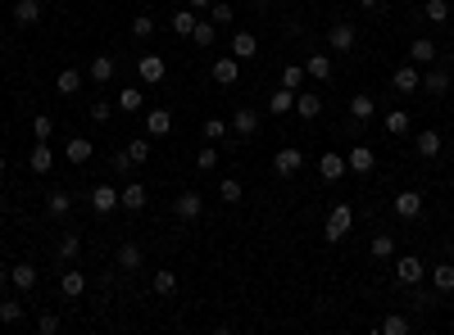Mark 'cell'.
<instances>
[{
    "instance_id": "f1b7e54d",
    "label": "cell",
    "mask_w": 454,
    "mask_h": 335,
    "mask_svg": "<svg viewBox=\"0 0 454 335\" xmlns=\"http://www.w3.org/2000/svg\"><path fill=\"white\" fill-rule=\"evenodd\" d=\"M78 254H82V235H78V231L59 235V245H55V258H59V263H73Z\"/></svg>"
},
{
    "instance_id": "4fadbf2b",
    "label": "cell",
    "mask_w": 454,
    "mask_h": 335,
    "mask_svg": "<svg viewBox=\"0 0 454 335\" xmlns=\"http://www.w3.org/2000/svg\"><path fill=\"white\" fill-rule=\"evenodd\" d=\"M168 132H173V114H168V109H150V114H145V136H150V141H164Z\"/></svg>"
},
{
    "instance_id": "b9f144b4",
    "label": "cell",
    "mask_w": 454,
    "mask_h": 335,
    "mask_svg": "<svg viewBox=\"0 0 454 335\" xmlns=\"http://www.w3.org/2000/svg\"><path fill=\"white\" fill-rule=\"evenodd\" d=\"M423 18H427V23H436V28H440V23L450 18V5H445V0H427V5H423Z\"/></svg>"
},
{
    "instance_id": "2e32d148",
    "label": "cell",
    "mask_w": 454,
    "mask_h": 335,
    "mask_svg": "<svg viewBox=\"0 0 454 335\" xmlns=\"http://www.w3.org/2000/svg\"><path fill=\"white\" fill-rule=\"evenodd\" d=\"M346 172H350V164H346V159H341L336 150L318 159V177H323V181H341V177H346Z\"/></svg>"
},
{
    "instance_id": "277c9868",
    "label": "cell",
    "mask_w": 454,
    "mask_h": 335,
    "mask_svg": "<svg viewBox=\"0 0 454 335\" xmlns=\"http://www.w3.org/2000/svg\"><path fill=\"white\" fill-rule=\"evenodd\" d=\"M423 277H427V263H423V258H413V254L396 258V281H400V285H418Z\"/></svg>"
},
{
    "instance_id": "60d3db41",
    "label": "cell",
    "mask_w": 454,
    "mask_h": 335,
    "mask_svg": "<svg viewBox=\"0 0 454 335\" xmlns=\"http://www.w3.org/2000/svg\"><path fill=\"white\" fill-rule=\"evenodd\" d=\"M195 18H200V14H195V9H177V14L168 18V23H173V32H177V36H191V28H195Z\"/></svg>"
},
{
    "instance_id": "ac0fdd59",
    "label": "cell",
    "mask_w": 454,
    "mask_h": 335,
    "mask_svg": "<svg viewBox=\"0 0 454 335\" xmlns=\"http://www.w3.org/2000/svg\"><path fill=\"white\" fill-rule=\"evenodd\" d=\"M296 114L304 122H314L318 114H323V95H318V91H296Z\"/></svg>"
},
{
    "instance_id": "f907efd6",
    "label": "cell",
    "mask_w": 454,
    "mask_h": 335,
    "mask_svg": "<svg viewBox=\"0 0 454 335\" xmlns=\"http://www.w3.org/2000/svg\"><path fill=\"white\" fill-rule=\"evenodd\" d=\"M300 82H304V68H300V64H287V68H282V86L300 91Z\"/></svg>"
},
{
    "instance_id": "4dcf8cb0",
    "label": "cell",
    "mask_w": 454,
    "mask_h": 335,
    "mask_svg": "<svg viewBox=\"0 0 454 335\" xmlns=\"http://www.w3.org/2000/svg\"><path fill=\"white\" fill-rule=\"evenodd\" d=\"M296 109V91L291 86H277L273 95H268V114H291Z\"/></svg>"
},
{
    "instance_id": "f6af8a7d",
    "label": "cell",
    "mask_w": 454,
    "mask_h": 335,
    "mask_svg": "<svg viewBox=\"0 0 454 335\" xmlns=\"http://www.w3.org/2000/svg\"><path fill=\"white\" fill-rule=\"evenodd\" d=\"M177 290V277L168 267H155V294H173Z\"/></svg>"
},
{
    "instance_id": "11a10c76",
    "label": "cell",
    "mask_w": 454,
    "mask_h": 335,
    "mask_svg": "<svg viewBox=\"0 0 454 335\" xmlns=\"http://www.w3.org/2000/svg\"><path fill=\"white\" fill-rule=\"evenodd\" d=\"M114 168H118V172H132L137 164H132V159H128V150H118V154H114Z\"/></svg>"
},
{
    "instance_id": "83f0119b",
    "label": "cell",
    "mask_w": 454,
    "mask_h": 335,
    "mask_svg": "<svg viewBox=\"0 0 454 335\" xmlns=\"http://www.w3.org/2000/svg\"><path fill=\"white\" fill-rule=\"evenodd\" d=\"M413 150H418V159H436L440 154V132H432V127L418 132L413 136Z\"/></svg>"
},
{
    "instance_id": "e575fe53",
    "label": "cell",
    "mask_w": 454,
    "mask_h": 335,
    "mask_svg": "<svg viewBox=\"0 0 454 335\" xmlns=\"http://www.w3.org/2000/svg\"><path fill=\"white\" fill-rule=\"evenodd\" d=\"M368 254H373V263H386V258L396 254V240H391L386 231H377V235H373V245H368Z\"/></svg>"
},
{
    "instance_id": "3957f363",
    "label": "cell",
    "mask_w": 454,
    "mask_h": 335,
    "mask_svg": "<svg viewBox=\"0 0 454 335\" xmlns=\"http://www.w3.org/2000/svg\"><path fill=\"white\" fill-rule=\"evenodd\" d=\"M300 168H304V154L296 150V145H282V150L273 154V172H277V177H296Z\"/></svg>"
},
{
    "instance_id": "7402d4cb",
    "label": "cell",
    "mask_w": 454,
    "mask_h": 335,
    "mask_svg": "<svg viewBox=\"0 0 454 335\" xmlns=\"http://www.w3.org/2000/svg\"><path fill=\"white\" fill-rule=\"evenodd\" d=\"M373 114H377V100H373L368 91L350 95V118H354V122H373Z\"/></svg>"
},
{
    "instance_id": "7c38bea8",
    "label": "cell",
    "mask_w": 454,
    "mask_h": 335,
    "mask_svg": "<svg viewBox=\"0 0 454 335\" xmlns=\"http://www.w3.org/2000/svg\"><path fill=\"white\" fill-rule=\"evenodd\" d=\"M173 213H177L182 222H195V218L205 213V200H200V195H195V191H182L177 200H173Z\"/></svg>"
},
{
    "instance_id": "f35d334b",
    "label": "cell",
    "mask_w": 454,
    "mask_h": 335,
    "mask_svg": "<svg viewBox=\"0 0 454 335\" xmlns=\"http://www.w3.org/2000/svg\"><path fill=\"white\" fill-rule=\"evenodd\" d=\"M205 14H210V23H214V28H227V23L237 18V14H232V5H227V0H214V5L205 9Z\"/></svg>"
},
{
    "instance_id": "8992f818",
    "label": "cell",
    "mask_w": 454,
    "mask_h": 335,
    "mask_svg": "<svg viewBox=\"0 0 454 335\" xmlns=\"http://www.w3.org/2000/svg\"><path fill=\"white\" fill-rule=\"evenodd\" d=\"M396 218H404V222H413V218H423V191H400L396 195Z\"/></svg>"
},
{
    "instance_id": "e0dca14e",
    "label": "cell",
    "mask_w": 454,
    "mask_h": 335,
    "mask_svg": "<svg viewBox=\"0 0 454 335\" xmlns=\"http://www.w3.org/2000/svg\"><path fill=\"white\" fill-rule=\"evenodd\" d=\"M82 290H87V272H82V267H68L64 277H59V294H64V299H78Z\"/></svg>"
},
{
    "instance_id": "1f68e13d",
    "label": "cell",
    "mask_w": 454,
    "mask_h": 335,
    "mask_svg": "<svg viewBox=\"0 0 454 335\" xmlns=\"http://www.w3.org/2000/svg\"><path fill=\"white\" fill-rule=\"evenodd\" d=\"M118 109H123V114H141V109H145L141 86H123V91H118Z\"/></svg>"
},
{
    "instance_id": "6da1fadb",
    "label": "cell",
    "mask_w": 454,
    "mask_h": 335,
    "mask_svg": "<svg viewBox=\"0 0 454 335\" xmlns=\"http://www.w3.org/2000/svg\"><path fill=\"white\" fill-rule=\"evenodd\" d=\"M350 227H354V208H350V204H336L332 213H327V227H323V235L336 245V240H346V235H350Z\"/></svg>"
},
{
    "instance_id": "ee69618b",
    "label": "cell",
    "mask_w": 454,
    "mask_h": 335,
    "mask_svg": "<svg viewBox=\"0 0 454 335\" xmlns=\"http://www.w3.org/2000/svg\"><path fill=\"white\" fill-rule=\"evenodd\" d=\"M382 335H409V317H400V313H391V317H382V326H377Z\"/></svg>"
},
{
    "instance_id": "836d02e7",
    "label": "cell",
    "mask_w": 454,
    "mask_h": 335,
    "mask_svg": "<svg viewBox=\"0 0 454 335\" xmlns=\"http://www.w3.org/2000/svg\"><path fill=\"white\" fill-rule=\"evenodd\" d=\"M191 41L200 46V50H210V46L218 41V28H214L210 18H195V28H191Z\"/></svg>"
},
{
    "instance_id": "7bdbcfd3",
    "label": "cell",
    "mask_w": 454,
    "mask_h": 335,
    "mask_svg": "<svg viewBox=\"0 0 454 335\" xmlns=\"http://www.w3.org/2000/svg\"><path fill=\"white\" fill-rule=\"evenodd\" d=\"M195 168H200V172H214V168H218V150H214V141H205V145H200V154H195Z\"/></svg>"
},
{
    "instance_id": "603a6c76",
    "label": "cell",
    "mask_w": 454,
    "mask_h": 335,
    "mask_svg": "<svg viewBox=\"0 0 454 335\" xmlns=\"http://www.w3.org/2000/svg\"><path fill=\"white\" fill-rule=\"evenodd\" d=\"M346 164H350V172H359V177H368V172H373V164H377V154L368 150V145H354V150L346 154Z\"/></svg>"
},
{
    "instance_id": "94428289",
    "label": "cell",
    "mask_w": 454,
    "mask_h": 335,
    "mask_svg": "<svg viewBox=\"0 0 454 335\" xmlns=\"http://www.w3.org/2000/svg\"><path fill=\"white\" fill-rule=\"evenodd\" d=\"M404 5H409V0H404Z\"/></svg>"
},
{
    "instance_id": "44dd1931",
    "label": "cell",
    "mask_w": 454,
    "mask_h": 335,
    "mask_svg": "<svg viewBox=\"0 0 454 335\" xmlns=\"http://www.w3.org/2000/svg\"><path fill=\"white\" fill-rule=\"evenodd\" d=\"M28 168H32V172H51V168H55V150H51V141H36V145H32Z\"/></svg>"
},
{
    "instance_id": "816d5d0a",
    "label": "cell",
    "mask_w": 454,
    "mask_h": 335,
    "mask_svg": "<svg viewBox=\"0 0 454 335\" xmlns=\"http://www.w3.org/2000/svg\"><path fill=\"white\" fill-rule=\"evenodd\" d=\"M0 321H23V304L5 299V304H0Z\"/></svg>"
},
{
    "instance_id": "d6986e66",
    "label": "cell",
    "mask_w": 454,
    "mask_h": 335,
    "mask_svg": "<svg viewBox=\"0 0 454 335\" xmlns=\"http://www.w3.org/2000/svg\"><path fill=\"white\" fill-rule=\"evenodd\" d=\"M227 55H237L241 64H245V59H254V55H259V41H254V32H237V36H232V46H227Z\"/></svg>"
},
{
    "instance_id": "5bb4252c",
    "label": "cell",
    "mask_w": 454,
    "mask_h": 335,
    "mask_svg": "<svg viewBox=\"0 0 454 335\" xmlns=\"http://www.w3.org/2000/svg\"><path fill=\"white\" fill-rule=\"evenodd\" d=\"M259 109H250V105H241L237 109V114H232V132H237V136H254V132H259Z\"/></svg>"
},
{
    "instance_id": "f5cc1de1",
    "label": "cell",
    "mask_w": 454,
    "mask_h": 335,
    "mask_svg": "<svg viewBox=\"0 0 454 335\" xmlns=\"http://www.w3.org/2000/svg\"><path fill=\"white\" fill-rule=\"evenodd\" d=\"M36 331H41V335H55V331H59V317H55V313H41V317H36Z\"/></svg>"
},
{
    "instance_id": "7a4b0ae2",
    "label": "cell",
    "mask_w": 454,
    "mask_h": 335,
    "mask_svg": "<svg viewBox=\"0 0 454 335\" xmlns=\"http://www.w3.org/2000/svg\"><path fill=\"white\" fill-rule=\"evenodd\" d=\"M391 86H396L400 95H413V91H423V73H418V64H400L396 73H391Z\"/></svg>"
},
{
    "instance_id": "8d00e7d4",
    "label": "cell",
    "mask_w": 454,
    "mask_h": 335,
    "mask_svg": "<svg viewBox=\"0 0 454 335\" xmlns=\"http://www.w3.org/2000/svg\"><path fill=\"white\" fill-rule=\"evenodd\" d=\"M78 86H82V73H78V68H64V73L55 78V91H59V95H78Z\"/></svg>"
},
{
    "instance_id": "ba28073f",
    "label": "cell",
    "mask_w": 454,
    "mask_h": 335,
    "mask_svg": "<svg viewBox=\"0 0 454 335\" xmlns=\"http://www.w3.org/2000/svg\"><path fill=\"white\" fill-rule=\"evenodd\" d=\"M118 204L128 208V213H141V208L150 204V191H145L141 181H128V186H123V191H118Z\"/></svg>"
},
{
    "instance_id": "9c48e42d",
    "label": "cell",
    "mask_w": 454,
    "mask_h": 335,
    "mask_svg": "<svg viewBox=\"0 0 454 335\" xmlns=\"http://www.w3.org/2000/svg\"><path fill=\"white\" fill-rule=\"evenodd\" d=\"M354 41H359V32H354V23H332V32H327V46H332L336 55L354 50Z\"/></svg>"
},
{
    "instance_id": "4316f807",
    "label": "cell",
    "mask_w": 454,
    "mask_h": 335,
    "mask_svg": "<svg viewBox=\"0 0 454 335\" xmlns=\"http://www.w3.org/2000/svg\"><path fill=\"white\" fill-rule=\"evenodd\" d=\"M423 91L440 100V95L450 91V73H445V68H427V73H423Z\"/></svg>"
},
{
    "instance_id": "d4e9b609",
    "label": "cell",
    "mask_w": 454,
    "mask_h": 335,
    "mask_svg": "<svg viewBox=\"0 0 454 335\" xmlns=\"http://www.w3.org/2000/svg\"><path fill=\"white\" fill-rule=\"evenodd\" d=\"M409 59H413V64H436V41H432V36H413V41H409Z\"/></svg>"
},
{
    "instance_id": "db71d44e",
    "label": "cell",
    "mask_w": 454,
    "mask_h": 335,
    "mask_svg": "<svg viewBox=\"0 0 454 335\" xmlns=\"http://www.w3.org/2000/svg\"><path fill=\"white\" fill-rule=\"evenodd\" d=\"M109 114H114V105H109V100H96V105H91V118H96V122H105Z\"/></svg>"
},
{
    "instance_id": "d6a6232c",
    "label": "cell",
    "mask_w": 454,
    "mask_h": 335,
    "mask_svg": "<svg viewBox=\"0 0 454 335\" xmlns=\"http://www.w3.org/2000/svg\"><path fill=\"white\" fill-rule=\"evenodd\" d=\"M9 281H14V290L28 294L32 285H36V267L32 263H14V267H9Z\"/></svg>"
},
{
    "instance_id": "bcb514c9",
    "label": "cell",
    "mask_w": 454,
    "mask_h": 335,
    "mask_svg": "<svg viewBox=\"0 0 454 335\" xmlns=\"http://www.w3.org/2000/svg\"><path fill=\"white\" fill-rule=\"evenodd\" d=\"M132 36H137V41H150V36H155V18L137 14V18H132Z\"/></svg>"
},
{
    "instance_id": "d590c367",
    "label": "cell",
    "mask_w": 454,
    "mask_h": 335,
    "mask_svg": "<svg viewBox=\"0 0 454 335\" xmlns=\"http://www.w3.org/2000/svg\"><path fill=\"white\" fill-rule=\"evenodd\" d=\"M68 208H73V195L68 191H55L51 200H46V218H68Z\"/></svg>"
},
{
    "instance_id": "8fae6325",
    "label": "cell",
    "mask_w": 454,
    "mask_h": 335,
    "mask_svg": "<svg viewBox=\"0 0 454 335\" xmlns=\"http://www.w3.org/2000/svg\"><path fill=\"white\" fill-rule=\"evenodd\" d=\"M141 263H145L141 245H137V240H123V245H118V254H114V267H118V272H137Z\"/></svg>"
},
{
    "instance_id": "74e56055",
    "label": "cell",
    "mask_w": 454,
    "mask_h": 335,
    "mask_svg": "<svg viewBox=\"0 0 454 335\" xmlns=\"http://www.w3.org/2000/svg\"><path fill=\"white\" fill-rule=\"evenodd\" d=\"M200 132H205V141H214V145H218V141H227L232 122H227V118H205V127H200Z\"/></svg>"
},
{
    "instance_id": "6f0895ef",
    "label": "cell",
    "mask_w": 454,
    "mask_h": 335,
    "mask_svg": "<svg viewBox=\"0 0 454 335\" xmlns=\"http://www.w3.org/2000/svg\"><path fill=\"white\" fill-rule=\"evenodd\" d=\"M5 172H9V159H5V154H0V181H5Z\"/></svg>"
},
{
    "instance_id": "ab89813d",
    "label": "cell",
    "mask_w": 454,
    "mask_h": 335,
    "mask_svg": "<svg viewBox=\"0 0 454 335\" xmlns=\"http://www.w3.org/2000/svg\"><path fill=\"white\" fill-rule=\"evenodd\" d=\"M218 195H223V204H241V200H245V191H241L237 177H223V181H218Z\"/></svg>"
},
{
    "instance_id": "7dc6e473",
    "label": "cell",
    "mask_w": 454,
    "mask_h": 335,
    "mask_svg": "<svg viewBox=\"0 0 454 335\" xmlns=\"http://www.w3.org/2000/svg\"><path fill=\"white\" fill-rule=\"evenodd\" d=\"M386 132L404 136V132H409V114H404V109H391V114H386Z\"/></svg>"
},
{
    "instance_id": "c3c4849f",
    "label": "cell",
    "mask_w": 454,
    "mask_h": 335,
    "mask_svg": "<svg viewBox=\"0 0 454 335\" xmlns=\"http://www.w3.org/2000/svg\"><path fill=\"white\" fill-rule=\"evenodd\" d=\"M128 159L132 164H145V159H150V136H137V141L128 145Z\"/></svg>"
},
{
    "instance_id": "cb8c5ba5",
    "label": "cell",
    "mask_w": 454,
    "mask_h": 335,
    "mask_svg": "<svg viewBox=\"0 0 454 335\" xmlns=\"http://www.w3.org/2000/svg\"><path fill=\"white\" fill-rule=\"evenodd\" d=\"M304 78L332 82V55H309V59H304Z\"/></svg>"
},
{
    "instance_id": "52a82bcc",
    "label": "cell",
    "mask_w": 454,
    "mask_h": 335,
    "mask_svg": "<svg viewBox=\"0 0 454 335\" xmlns=\"http://www.w3.org/2000/svg\"><path fill=\"white\" fill-rule=\"evenodd\" d=\"M210 73H214L218 86H237V82H241V59H237V55H223V59H214Z\"/></svg>"
},
{
    "instance_id": "9a60e30c",
    "label": "cell",
    "mask_w": 454,
    "mask_h": 335,
    "mask_svg": "<svg viewBox=\"0 0 454 335\" xmlns=\"http://www.w3.org/2000/svg\"><path fill=\"white\" fill-rule=\"evenodd\" d=\"M9 14H14L19 28H36V23H41V0H14Z\"/></svg>"
},
{
    "instance_id": "91938a15",
    "label": "cell",
    "mask_w": 454,
    "mask_h": 335,
    "mask_svg": "<svg viewBox=\"0 0 454 335\" xmlns=\"http://www.w3.org/2000/svg\"><path fill=\"white\" fill-rule=\"evenodd\" d=\"M359 5H363V9H377V5H382V0H359Z\"/></svg>"
},
{
    "instance_id": "30bf717a",
    "label": "cell",
    "mask_w": 454,
    "mask_h": 335,
    "mask_svg": "<svg viewBox=\"0 0 454 335\" xmlns=\"http://www.w3.org/2000/svg\"><path fill=\"white\" fill-rule=\"evenodd\" d=\"M91 208H96V213H114V208H118V186H109V181H100V186H91Z\"/></svg>"
},
{
    "instance_id": "9f6ffc18",
    "label": "cell",
    "mask_w": 454,
    "mask_h": 335,
    "mask_svg": "<svg viewBox=\"0 0 454 335\" xmlns=\"http://www.w3.org/2000/svg\"><path fill=\"white\" fill-rule=\"evenodd\" d=\"M210 5H214V0H191L187 9H195V14H205V9H210Z\"/></svg>"
},
{
    "instance_id": "681fc988",
    "label": "cell",
    "mask_w": 454,
    "mask_h": 335,
    "mask_svg": "<svg viewBox=\"0 0 454 335\" xmlns=\"http://www.w3.org/2000/svg\"><path fill=\"white\" fill-rule=\"evenodd\" d=\"M32 136H36V141H51V136H55V118H32Z\"/></svg>"
},
{
    "instance_id": "484cf974",
    "label": "cell",
    "mask_w": 454,
    "mask_h": 335,
    "mask_svg": "<svg viewBox=\"0 0 454 335\" xmlns=\"http://www.w3.org/2000/svg\"><path fill=\"white\" fill-rule=\"evenodd\" d=\"M427 277H432V290H436V294H454V267H450V263L427 267Z\"/></svg>"
},
{
    "instance_id": "f546056e",
    "label": "cell",
    "mask_w": 454,
    "mask_h": 335,
    "mask_svg": "<svg viewBox=\"0 0 454 335\" xmlns=\"http://www.w3.org/2000/svg\"><path fill=\"white\" fill-rule=\"evenodd\" d=\"M91 154H96V150H91V141H87V136H73V141L64 145V159H68V164H78V168L87 164Z\"/></svg>"
},
{
    "instance_id": "5b68a950",
    "label": "cell",
    "mask_w": 454,
    "mask_h": 335,
    "mask_svg": "<svg viewBox=\"0 0 454 335\" xmlns=\"http://www.w3.org/2000/svg\"><path fill=\"white\" fill-rule=\"evenodd\" d=\"M137 73H141L145 86H159V82L168 78V64H164V55H141L137 59Z\"/></svg>"
},
{
    "instance_id": "ffe728a7",
    "label": "cell",
    "mask_w": 454,
    "mask_h": 335,
    "mask_svg": "<svg viewBox=\"0 0 454 335\" xmlns=\"http://www.w3.org/2000/svg\"><path fill=\"white\" fill-rule=\"evenodd\" d=\"M87 78H91L96 86H109V82H114V55H96L91 68H87Z\"/></svg>"
},
{
    "instance_id": "680465c9",
    "label": "cell",
    "mask_w": 454,
    "mask_h": 335,
    "mask_svg": "<svg viewBox=\"0 0 454 335\" xmlns=\"http://www.w3.org/2000/svg\"><path fill=\"white\" fill-rule=\"evenodd\" d=\"M5 285H9V267H0V290H5Z\"/></svg>"
}]
</instances>
